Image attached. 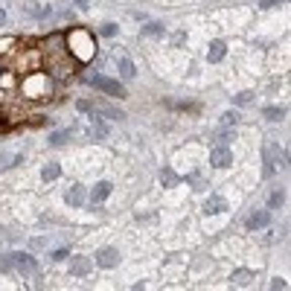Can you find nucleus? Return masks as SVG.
Masks as SVG:
<instances>
[{"label": "nucleus", "instance_id": "nucleus-1", "mask_svg": "<svg viewBox=\"0 0 291 291\" xmlns=\"http://www.w3.org/2000/svg\"><path fill=\"white\" fill-rule=\"evenodd\" d=\"M67 44H70L67 53L76 64H88L93 58V53H96V38H93V32L81 29V26H76V29L67 35Z\"/></svg>", "mask_w": 291, "mask_h": 291}, {"label": "nucleus", "instance_id": "nucleus-2", "mask_svg": "<svg viewBox=\"0 0 291 291\" xmlns=\"http://www.w3.org/2000/svg\"><path fill=\"white\" fill-rule=\"evenodd\" d=\"M15 73L18 76H32V73H41L44 70V50H38V47H21L18 53H15Z\"/></svg>", "mask_w": 291, "mask_h": 291}, {"label": "nucleus", "instance_id": "nucleus-3", "mask_svg": "<svg viewBox=\"0 0 291 291\" xmlns=\"http://www.w3.org/2000/svg\"><path fill=\"white\" fill-rule=\"evenodd\" d=\"M47 91H50V81L41 76V73H32V76H23L21 81V93H26L29 99H41V96H47Z\"/></svg>", "mask_w": 291, "mask_h": 291}, {"label": "nucleus", "instance_id": "nucleus-4", "mask_svg": "<svg viewBox=\"0 0 291 291\" xmlns=\"http://www.w3.org/2000/svg\"><path fill=\"white\" fill-rule=\"evenodd\" d=\"M88 85H93L96 91H105L108 96H116V99L126 96V88H122L116 79H108V76H88Z\"/></svg>", "mask_w": 291, "mask_h": 291}, {"label": "nucleus", "instance_id": "nucleus-5", "mask_svg": "<svg viewBox=\"0 0 291 291\" xmlns=\"http://www.w3.org/2000/svg\"><path fill=\"white\" fill-rule=\"evenodd\" d=\"M288 154L279 149V146H265V169H262V175L265 178H271V175L277 172V163L279 166H288Z\"/></svg>", "mask_w": 291, "mask_h": 291}, {"label": "nucleus", "instance_id": "nucleus-6", "mask_svg": "<svg viewBox=\"0 0 291 291\" xmlns=\"http://www.w3.org/2000/svg\"><path fill=\"white\" fill-rule=\"evenodd\" d=\"M230 163H233V151H230V146L219 143L216 149L210 151V166H216V169H227Z\"/></svg>", "mask_w": 291, "mask_h": 291}, {"label": "nucleus", "instance_id": "nucleus-7", "mask_svg": "<svg viewBox=\"0 0 291 291\" xmlns=\"http://www.w3.org/2000/svg\"><path fill=\"white\" fill-rule=\"evenodd\" d=\"M12 265L18 268L21 274H38V262L29 254H12Z\"/></svg>", "mask_w": 291, "mask_h": 291}, {"label": "nucleus", "instance_id": "nucleus-8", "mask_svg": "<svg viewBox=\"0 0 291 291\" xmlns=\"http://www.w3.org/2000/svg\"><path fill=\"white\" fill-rule=\"evenodd\" d=\"M91 271H93L91 256H76V259H70V274H73V277H88Z\"/></svg>", "mask_w": 291, "mask_h": 291}, {"label": "nucleus", "instance_id": "nucleus-9", "mask_svg": "<svg viewBox=\"0 0 291 291\" xmlns=\"http://www.w3.org/2000/svg\"><path fill=\"white\" fill-rule=\"evenodd\" d=\"M116 262H119L116 247H102V251L96 254V265L99 268H116Z\"/></svg>", "mask_w": 291, "mask_h": 291}, {"label": "nucleus", "instance_id": "nucleus-10", "mask_svg": "<svg viewBox=\"0 0 291 291\" xmlns=\"http://www.w3.org/2000/svg\"><path fill=\"white\" fill-rule=\"evenodd\" d=\"M111 189H114V186H111V181H99V184H96V186L91 189L88 201H91V204H102L105 198L111 195Z\"/></svg>", "mask_w": 291, "mask_h": 291}, {"label": "nucleus", "instance_id": "nucleus-11", "mask_svg": "<svg viewBox=\"0 0 291 291\" xmlns=\"http://www.w3.org/2000/svg\"><path fill=\"white\" fill-rule=\"evenodd\" d=\"M204 216H219V213H224V210H227V201H224V198L221 195H210L207 201H204Z\"/></svg>", "mask_w": 291, "mask_h": 291}, {"label": "nucleus", "instance_id": "nucleus-12", "mask_svg": "<svg viewBox=\"0 0 291 291\" xmlns=\"http://www.w3.org/2000/svg\"><path fill=\"white\" fill-rule=\"evenodd\" d=\"M268 221H271L268 210H256V213H251L244 219V224H247V230H259V227H268Z\"/></svg>", "mask_w": 291, "mask_h": 291}, {"label": "nucleus", "instance_id": "nucleus-13", "mask_svg": "<svg viewBox=\"0 0 291 291\" xmlns=\"http://www.w3.org/2000/svg\"><path fill=\"white\" fill-rule=\"evenodd\" d=\"M64 201H67L70 207H81V204L88 201V195H85V186H70L67 195H64Z\"/></svg>", "mask_w": 291, "mask_h": 291}, {"label": "nucleus", "instance_id": "nucleus-14", "mask_svg": "<svg viewBox=\"0 0 291 291\" xmlns=\"http://www.w3.org/2000/svg\"><path fill=\"white\" fill-rule=\"evenodd\" d=\"M227 56V44L224 41H210V50H207V61H221V58Z\"/></svg>", "mask_w": 291, "mask_h": 291}, {"label": "nucleus", "instance_id": "nucleus-15", "mask_svg": "<svg viewBox=\"0 0 291 291\" xmlns=\"http://www.w3.org/2000/svg\"><path fill=\"white\" fill-rule=\"evenodd\" d=\"M93 111H99V114H105L108 116V119H122V111H119V108H114V105H105V102H96L93 105Z\"/></svg>", "mask_w": 291, "mask_h": 291}, {"label": "nucleus", "instance_id": "nucleus-16", "mask_svg": "<svg viewBox=\"0 0 291 291\" xmlns=\"http://www.w3.org/2000/svg\"><path fill=\"white\" fill-rule=\"evenodd\" d=\"M21 41H18V38H3V41H0V58H6V56H15V53H18V50H21Z\"/></svg>", "mask_w": 291, "mask_h": 291}, {"label": "nucleus", "instance_id": "nucleus-17", "mask_svg": "<svg viewBox=\"0 0 291 291\" xmlns=\"http://www.w3.org/2000/svg\"><path fill=\"white\" fill-rule=\"evenodd\" d=\"M116 67H119V76H122V79H134V73H137V67H134L131 58H119Z\"/></svg>", "mask_w": 291, "mask_h": 291}, {"label": "nucleus", "instance_id": "nucleus-18", "mask_svg": "<svg viewBox=\"0 0 291 291\" xmlns=\"http://www.w3.org/2000/svg\"><path fill=\"white\" fill-rule=\"evenodd\" d=\"M91 134H93L96 140H105V137H108V126H105L99 116H91Z\"/></svg>", "mask_w": 291, "mask_h": 291}, {"label": "nucleus", "instance_id": "nucleus-19", "mask_svg": "<svg viewBox=\"0 0 291 291\" xmlns=\"http://www.w3.org/2000/svg\"><path fill=\"white\" fill-rule=\"evenodd\" d=\"M58 175H61V166H58V163H47L44 169H41V178H44V181H56Z\"/></svg>", "mask_w": 291, "mask_h": 291}, {"label": "nucleus", "instance_id": "nucleus-20", "mask_svg": "<svg viewBox=\"0 0 291 291\" xmlns=\"http://www.w3.org/2000/svg\"><path fill=\"white\" fill-rule=\"evenodd\" d=\"M265 119H271V122H279V119H285V108H277V105L265 108Z\"/></svg>", "mask_w": 291, "mask_h": 291}, {"label": "nucleus", "instance_id": "nucleus-21", "mask_svg": "<svg viewBox=\"0 0 291 291\" xmlns=\"http://www.w3.org/2000/svg\"><path fill=\"white\" fill-rule=\"evenodd\" d=\"M143 35H149V38H160V35H163V23H146V26H143Z\"/></svg>", "mask_w": 291, "mask_h": 291}, {"label": "nucleus", "instance_id": "nucleus-22", "mask_svg": "<svg viewBox=\"0 0 291 291\" xmlns=\"http://www.w3.org/2000/svg\"><path fill=\"white\" fill-rule=\"evenodd\" d=\"M178 181H181V178H178L172 169H163V172H160V184H163V186H175Z\"/></svg>", "mask_w": 291, "mask_h": 291}, {"label": "nucleus", "instance_id": "nucleus-23", "mask_svg": "<svg viewBox=\"0 0 291 291\" xmlns=\"http://www.w3.org/2000/svg\"><path fill=\"white\" fill-rule=\"evenodd\" d=\"M251 279H254V271H236V274H233V282H236V285H247Z\"/></svg>", "mask_w": 291, "mask_h": 291}, {"label": "nucleus", "instance_id": "nucleus-24", "mask_svg": "<svg viewBox=\"0 0 291 291\" xmlns=\"http://www.w3.org/2000/svg\"><path fill=\"white\" fill-rule=\"evenodd\" d=\"M251 102H254V93L251 91H242L233 96V105H251Z\"/></svg>", "mask_w": 291, "mask_h": 291}, {"label": "nucleus", "instance_id": "nucleus-25", "mask_svg": "<svg viewBox=\"0 0 291 291\" xmlns=\"http://www.w3.org/2000/svg\"><path fill=\"white\" fill-rule=\"evenodd\" d=\"M67 131H56V134H53V137H50V143H53V146H64V143H67Z\"/></svg>", "mask_w": 291, "mask_h": 291}, {"label": "nucleus", "instance_id": "nucleus-26", "mask_svg": "<svg viewBox=\"0 0 291 291\" xmlns=\"http://www.w3.org/2000/svg\"><path fill=\"white\" fill-rule=\"evenodd\" d=\"M221 122H224V126H227V128H230V126H236V122H239V114H236V111H227Z\"/></svg>", "mask_w": 291, "mask_h": 291}, {"label": "nucleus", "instance_id": "nucleus-27", "mask_svg": "<svg viewBox=\"0 0 291 291\" xmlns=\"http://www.w3.org/2000/svg\"><path fill=\"white\" fill-rule=\"evenodd\" d=\"M282 201H285V195H282V192H274V195H271V201H268V204H271V207H279V204H282Z\"/></svg>", "mask_w": 291, "mask_h": 291}, {"label": "nucleus", "instance_id": "nucleus-28", "mask_svg": "<svg viewBox=\"0 0 291 291\" xmlns=\"http://www.w3.org/2000/svg\"><path fill=\"white\" fill-rule=\"evenodd\" d=\"M99 32H102L105 38H111V35H116V26H114V23H105V26L99 29Z\"/></svg>", "mask_w": 291, "mask_h": 291}, {"label": "nucleus", "instance_id": "nucleus-29", "mask_svg": "<svg viewBox=\"0 0 291 291\" xmlns=\"http://www.w3.org/2000/svg\"><path fill=\"white\" fill-rule=\"evenodd\" d=\"M12 268H15V265H12V254L3 256V259H0V271H12Z\"/></svg>", "mask_w": 291, "mask_h": 291}, {"label": "nucleus", "instance_id": "nucleus-30", "mask_svg": "<svg viewBox=\"0 0 291 291\" xmlns=\"http://www.w3.org/2000/svg\"><path fill=\"white\" fill-rule=\"evenodd\" d=\"M76 108H79V111H85V114H88V111H93V102H88V99H79V102H76Z\"/></svg>", "mask_w": 291, "mask_h": 291}, {"label": "nucleus", "instance_id": "nucleus-31", "mask_svg": "<svg viewBox=\"0 0 291 291\" xmlns=\"http://www.w3.org/2000/svg\"><path fill=\"white\" fill-rule=\"evenodd\" d=\"M279 3H285V0H262V9H271V6H279Z\"/></svg>", "mask_w": 291, "mask_h": 291}, {"label": "nucleus", "instance_id": "nucleus-32", "mask_svg": "<svg viewBox=\"0 0 291 291\" xmlns=\"http://www.w3.org/2000/svg\"><path fill=\"white\" fill-rule=\"evenodd\" d=\"M184 38H186L184 32H175V35H172V41H175V47H181V44H184Z\"/></svg>", "mask_w": 291, "mask_h": 291}, {"label": "nucleus", "instance_id": "nucleus-33", "mask_svg": "<svg viewBox=\"0 0 291 291\" xmlns=\"http://www.w3.org/2000/svg\"><path fill=\"white\" fill-rule=\"evenodd\" d=\"M53 259H56V262H61V259H67V251H64V247H61V251H56V254H53Z\"/></svg>", "mask_w": 291, "mask_h": 291}, {"label": "nucleus", "instance_id": "nucleus-34", "mask_svg": "<svg viewBox=\"0 0 291 291\" xmlns=\"http://www.w3.org/2000/svg\"><path fill=\"white\" fill-rule=\"evenodd\" d=\"M271 288H288V282H285V279H274V282H271Z\"/></svg>", "mask_w": 291, "mask_h": 291}, {"label": "nucleus", "instance_id": "nucleus-35", "mask_svg": "<svg viewBox=\"0 0 291 291\" xmlns=\"http://www.w3.org/2000/svg\"><path fill=\"white\" fill-rule=\"evenodd\" d=\"M12 128V119H3V116H0V131H9Z\"/></svg>", "mask_w": 291, "mask_h": 291}, {"label": "nucleus", "instance_id": "nucleus-36", "mask_svg": "<svg viewBox=\"0 0 291 291\" xmlns=\"http://www.w3.org/2000/svg\"><path fill=\"white\" fill-rule=\"evenodd\" d=\"M76 6H79V9H88V0H76Z\"/></svg>", "mask_w": 291, "mask_h": 291}, {"label": "nucleus", "instance_id": "nucleus-37", "mask_svg": "<svg viewBox=\"0 0 291 291\" xmlns=\"http://www.w3.org/2000/svg\"><path fill=\"white\" fill-rule=\"evenodd\" d=\"M3 23H6V12L0 9V26H3Z\"/></svg>", "mask_w": 291, "mask_h": 291}]
</instances>
